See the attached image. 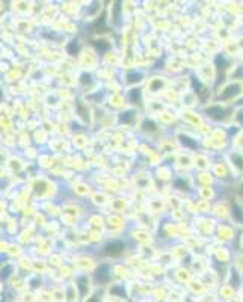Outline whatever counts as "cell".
Masks as SVG:
<instances>
[{"mask_svg":"<svg viewBox=\"0 0 243 302\" xmlns=\"http://www.w3.org/2000/svg\"><path fill=\"white\" fill-rule=\"evenodd\" d=\"M123 251H124V243H123V242H119V240L109 242V243H106V245H104V248H103V254H106V255H110V257L119 255Z\"/></svg>","mask_w":243,"mask_h":302,"instance_id":"1","label":"cell"},{"mask_svg":"<svg viewBox=\"0 0 243 302\" xmlns=\"http://www.w3.org/2000/svg\"><path fill=\"white\" fill-rule=\"evenodd\" d=\"M106 270H109V266H106V264H103V266L98 269L97 278L100 279V282H106V281L109 279V272H106Z\"/></svg>","mask_w":243,"mask_h":302,"instance_id":"3","label":"cell"},{"mask_svg":"<svg viewBox=\"0 0 243 302\" xmlns=\"http://www.w3.org/2000/svg\"><path fill=\"white\" fill-rule=\"evenodd\" d=\"M238 89H240L238 85H231V86H228V88L225 89V92L220 95V98H222V100H228L231 95H232V97L237 95V94H238Z\"/></svg>","mask_w":243,"mask_h":302,"instance_id":"2","label":"cell"}]
</instances>
